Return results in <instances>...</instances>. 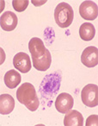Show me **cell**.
<instances>
[{
  "mask_svg": "<svg viewBox=\"0 0 98 126\" xmlns=\"http://www.w3.org/2000/svg\"><path fill=\"white\" fill-rule=\"evenodd\" d=\"M28 49L31 54L33 65L38 71H47L52 63V56L48 49L44 46L41 39L33 37L28 42Z\"/></svg>",
  "mask_w": 98,
  "mask_h": 126,
  "instance_id": "1",
  "label": "cell"
},
{
  "mask_svg": "<svg viewBox=\"0 0 98 126\" xmlns=\"http://www.w3.org/2000/svg\"><path fill=\"white\" fill-rule=\"evenodd\" d=\"M61 82V75L59 73H53L51 74H47L45 79L42 80L40 86V93L41 98L44 99V102L47 103L48 101V106L50 107L54 98L55 94L58 93Z\"/></svg>",
  "mask_w": 98,
  "mask_h": 126,
  "instance_id": "2",
  "label": "cell"
},
{
  "mask_svg": "<svg viewBox=\"0 0 98 126\" xmlns=\"http://www.w3.org/2000/svg\"><path fill=\"white\" fill-rule=\"evenodd\" d=\"M16 98L21 104L24 105L30 111H35L40 105L35 88L31 83L25 82L16 91Z\"/></svg>",
  "mask_w": 98,
  "mask_h": 126,
  "instance_id": "3",
  "label": "cell"
},
{
  "mask_svg": "<svg viewBox=\"0 0 98 126\" xmlns=\"http://www.w3.org/2000/svg\"><path fill=\"white\" fill-rule=\"evenodd\" d=\"M74 12L72 7L67 3H60L54 10V19L60 28H68L72 23Z\"/></svg>",
  "mask_w": 98,
  "mask_h": 126,
  "instance_id": "4",
  "label": "cell"
},
{
  "mask_svg": "<svg viewBox=\"0 0 98 126\" xmlns=\"http://www.w3.org/2000/svg\"><path fill=\"white\" fill-rule=\"evenodd\" d=\"M84 105L88 107H95L98 105V86L95 84H88L81 92Z\"/></svg>",
  "mask_w": 98,
  "mask_h": 126,
  "instance_id": "5",
  "label": "cell"
},
{
  "mask_svg": "<svg viewBox=\"0 0 98 126\" xmlns=\"http://www.w3.org/2000/svg\"><path fill=\"white\" fill-rule=\"evenodd\" d=\"M79 14L85 20H95L98 16L97 4L93 1H84L79 6Z\"/></svg>",
  "mask_w": 98,
  "mask_h": 126,
  "instance_id": "6",
  "label": "cell"
},
{
  "mask_svg": "<svg viewBox=\"0 0 98 126\" xmlns=\"http://www.w3.org/2000/svg\"><path fill=\"white\" fill-rule=\"evenodd\" d=\"M74 105V99L71 94L67 93H62L56 98L55 100V108L60 113H66Z\"/></svg>",
  "mask_w": 98,
  "mask_h": 126,
  "instance_id": "7",
  "label": "cell"
},
{
  "mask_svg": "<svg viewBox=\"0 0 98 126\" xmlns=\"http://www.w3.org/2000/svg\"><path fill=\"white\" fill-rule=\"evenodd\" d=\"M81 61L85 67H94L98 64V49L94 46H89L84 49L81 55Z\"/></svg>",
  "mask_w": 98,
  "mask_h": 126,
  "instance_id": "8",
  "label": "cell"
},
{
  "mask_svg": "<svg viewBox=\"0 0 98 126\" xmlns=\"http://www.w3.org/2000/svg\"><path fill=\"white\" fill-rule=\"evenodd\" d=\"M13 65L15 68L23 74H26L31 70V62H30L29 56L24 52H19L14 56Z\"/></svg>",
  "mask_w": 98,
  "mask_h": 126,
  "instance_id": "9",
  "label": "cell"
},
{
  "mask_svg": "<svg viewBox=\"0 0 98 126\" xmlns=\"http://www.w3.org/2000/svg\"><path fill=\"white\" fill-rule=\"evenodd\" d=\"M17 16L11 11H6L3 13L0 18V25L4 31H11L16 28L17 25Z\"/></svg>",
  "mask_w": 98,
  "mask_h": 126,
  "instance_id": "10",
  "label": "cell"
},
{
  "mask_svg": "<svg viewBox=\"0 0 98 126\" xmlns=\"http://www.w3.org/2000/svg\"><path fill=\"white\" fill-rule=\"evenodd\" d=\"M84 118L82 114L76 110H70L66 112L64 118L65 126H83Z\"/></svg>",
  "mask_w": 98,
  "mask_h": 126,
  "instance_id": "11",
  "label": "cell"
},
{
  "mask_svg": "<svg viewBox=\"0 0 98 126\" xmlns=\"http://www.w3.org/2000/svg\"><path fill=\"white\" fill-rule=\"evenodd\" d=\"M15 100L10 94H2L0 96V113L7 115L13 111L15 108Z\"/></svg>",
  "mask_w": 98,
  "mask_h": 126,
  "instance_id": "12",
  "label": "cell"
},
{
  "mask_svg": "<svg viewBox=\"0 0 98 126\" xmlns=\"http://www.w3.org/2000/svg\"><path fill=\"white\" fill-rule=\"evenodd\" d=\"M4 83L6 86L11 89L16 87L21 83V74L16 70H9L4 75Z\"/></svg>",
  "mask_w": 98,
  "mask_h": 126,
  "instance_id": "13",
  "label": "cell"
},
{
  "mask_svg": "<svg viewBox=\"0 0 98 126\" xmlns=\"http://www.w3.org/2000/svg\"><path fill=\"white\" fill-rule=\"evenodd\" d=\"M96 29L94 25L90 23H84L79 28V35L81 39L84 41H90L95 37Z\"/></svg>",
  "mask_w": 98,
  "mask_h": 126,
  "instance_id": "14",
  "label": "cell"
},
{
  "mask_svg": "<svg viewBox=\"0 0 98 126\" xmlns=\"http://www.w3.org/2000/svg\"><path fill=\"white\" fill-rule=\"evenodd\" d=\"M12 5L15 11L22 12V11H24L28 6V0H13Z\"/></svg>",
  "mask_w": 98,
  "mask_h": 126,
  "instance_id": "15",
  "label": "cell"
},
{
  "mask_svg": "<svg viewBox=\"0 0 98 126\" xmlns=\"http://www.w3.org/2000/svg\"><path fill=\"white\" fill-rule=\"evenodd\" d=\"M89 125H98V116L97 115H90L86 120V126Z\"/></svg>",
  "mask_w": 98,
  "mask_h": 126,
  "instance_id": "16",
  "label": "cell"
},
{
  "mask_svg": "<svg viewBox=\"0 0 98 126\" xmlns=\"http://www.w3.org/2000/svg\"><path fill=\"white\" fill-rule=\"evenodd\" d=\"M47 3V0H43V1H35V0H32V4L35 6H40V5H42V4H46Z\"/></svg>",
  "mask_w": 98,
  "mask_h": 126,
  "instance_id": "17",
  "label": "cell"
}]
</instances>
